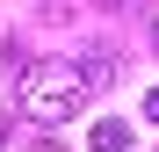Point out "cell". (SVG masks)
<instances>
[{"mask_svg":"<svg viewBox=\"0 0 159 152\" xmlns=\"http://www.w3.org/2000/svg\"><path fill=\"white\" fill-rule=\"evenodd\" d=\"M87 72L65 65V58H36V65H22L15 72V101H22V116H36V131H51V123H65L87 109Z\"/></svg>","mask_w":159,"mask_h":152,"instance_id":"6da1fadb","label":"cell"},{"mask_svg":"<svg viewBox=\"0 0 159 152\" xmlns=\"http://www.w3.org/2000/svg\"><path fill=\"white\" fill-rule=\"evenodd\" d=\"M94 152H130V123L101 116V123H94Z\"/></svg>","mask_w":159,"mask_h":152,"instance_id":"7a4b0ae2","label":"cell"},{"mask_svg":"<svg viewBox=\"0 0 159 152\" xmlns=\"http://www.w3.org/2000/svg\"><path fill=\"white\" fill-rule=\"evenodd\" d=\"M80 72H87V87H109V80H116V58H109V51H87Z\"/></svg>","mask_w":159,"mask_h":152,"instance_id":"3957f363","label":"cell"},{"mask_svg":"<svg viewBox=\"0 0 159 152\" xmlns=\"http://www.w3.org/2000/svg\"><path fill=\"white\" fill-rule=\"evenodd\" d=\"M145 116H152V123H159V87H152V94H145Z\"/></svg>","mask_w":159,"mask_h":152,"instance_id":"277c9868","label":"cell"},{"mask_svg":"<svg viewBox=\"0 0 159 152\" xmlns=\"http://www.w3.org/2000/svg\"><path fill=\"white\" fill-rule=\"evenodd\" d=\"M152 51H159V22H152Z\"/></svg>","mask_w":159,"mask_h":152,"instance_id":"5b68a950","label":"cell"},{"mask_svg":"<svg viewBox=\"0 0 159 152\" xmlns=\"http://www.w3.org/2000/svg\"><path fill=\"white\" fill-rule=\"evenodd\" d=\"M101 7H123V0H101Z\"/></svg>","mask_w":159,"mask_h":152,"instance_id":"8992f818","label":"cell"},{"mask_svg":"<svg viewBox=\"0 0 159 152\" xmlns=\"http://www.w3.org/2000/svg\"><path fill=\"white\" fill-rule=\"evenodd\" d=\"M0 145H7V131H0Z\"/></svg>","mask_w":159,"mask_h":152,"instance_id":"52a82bcc","label":"cell"}]
</instances>
